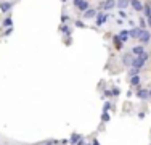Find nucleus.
I'll list each match as a JSON object with an SVG mask.
<instances>
[{
	"label": "nucleus",
	"instance_id": "9d476101",
	"mask_svg": "<svg viewBox=\"0 0 151 145\" xmlns=\"http://www.w3.org/2000/svg\"><path fill=\"white\" fill-rule=\"evenodd\" d=\"M98 15V10L97 8H89L85 13H82V16H84V20H95Z\"/></svg>",
	"mask_w": 151,
	"mask_h": 145
},
{
	"label": "nucleus",
	"instance_id": "aec40b11",
	"mask_svg": "<svg viewBox=\"0 0 151 145\" xmlns=\"http://www.w3.org/2000/svg\"><path fill=\"white\" fill-rule=\"evenodd\" d=\"M2 28H13V18L11 16H7V18H5L3 21H2Z\"/></svg>",
	"mask_w": 151,
	"mask_h": 145
},
{
	"label": "nucleus",
	"instance_id": "a878e982",
	"mask_svg": "<svg viewBox=\"0 0 151 145\" xmlns=\"http://www.w3.org/2000/svg\"><path fill=\"white\" fill-rule=\"evenodd\" d=\"M127 23H129L130 29H132V28H137V26H135V20H130V18H129V20H127Z\"/></svg>",
	"mask_w": 151,
	"mask_h": 145
},
{
	"label": "nucleus",
	"instance_id": "4be33fe9",
	"mask_svg": "<svg viewBox=\"0 0 151 145\" xmlns=\"http://www.w3.org/2000/svg\"><path fill=\"white\" fill-rule=\"evenodd\" d=\"M119 18H121V20H129V13L125 12V10H119Z\"/></svg>",
	"mask_w": 151,
	"mask_h": 145
},
{
	"label": "nucleus",
	"instance_id": "473e14b6",
	"mask_svg": "<svg viewBox=\"0 0 151 145\" xmlns=\"http://www.w3.org/2000/svg\"><path fill=\"white\" fill-rule=\"evenodd\" d=\"M61 2H63V3H64V2H66V0H61Z\"/></svg>",
	"mask_w": 151,
	"mask_h": 145
},
{
	"label": "nucleus",
	"instance_id": "bb28decb",
	"mask_svg": "<svg viewBox=\"0 0 151 145\" xmlns=\"http://www.w3.org/2000/svg\"><path fill=\"white\" fill-rule=\"evenodd\" d=\"M109 108H111V103H109V102H106V103H105V108H103V111L106 113V111H108V110H109Z\"/></svg>",
	"mask_w": 151,
	"mask_h": 145
},
{
	"label": "nucleus",
	"instance_id": "4468645a",
	"mask_svg": "<svg viewBox=\"0 0 151 145\" xmlns=\"http://www.w3.org/2000/svg\"><path fill=\"white\" fill-rule=\"evenodd\" d=\"M143 16H145V18H150L151 16V2L150 0L143 2Z\"/></svg>",
	"mask_w": 151,
	"mask_h": 145
},
{
	"label": "nucleus",
	"instance_id": "f03ea898",
	"mask_svg": "<svg viewBox=\"0 0 151 145\" xmlns=\"http://www.w3.org/2000/svg\"><path fill=\"white\" fill-rule=\"evenodd\" d=\"M150 60V53H143L140 56H134V61H132V68H138V69H143L145 64L148 63Z\"/></svg>",
	"mask_w": 151,
	"mask_h": 145
},
{
	"label": "nucleus",
	"instance_id": "0eeeda50",
	"mask_svg": "<svg viewBox=\"0 0 151 145\" xmlns=\"http://www.w3.org/2000/svg\"><path fill=\"white\" fill-rule=\"evenodd\" d=\"M130 53L134 56H140V55H143V53H146V48H145V45L137 44V45H134V47L130 48Z\"/></svg>",
	"mask_w": 151,
	"mask_h": 145
},
{
	"label": "nucleus",
	"instance_id": "a211bd4d",
	"mask_svg": "<svg viewBox=\"0 0 151 145\" xmlns=\"http://www.w3.org/2000/svg\"><path fill=\"white\" fill-rule=\"evenodd\" d=\"M130 31V39H138L140 37V34H142V29L137 26V28H132V29H129Z\"/></svg>",
	"mask_w": 151,
	"mask_h": 145
},
{
	"label": "nucleus",
	"instance_id": "b1692460",
	"mask_svg": "<svg viewBox=\"0 0 151 145\" xmlns=\"http://www.w3.org/2000/svg\"><path fill=\"white\" fill-rule=\"evenodd\" d=\"M69 23V15L68 13H63L61 15V24H68Z\"/></svg>",
	"mask_w": 151,
	"mask_h": 145
},
{
	"label": "nucleus",
	"instance_id": "f257e3e1",
	"mask_svg": "<svg viewBox=\"0 0 151 145\" xmlns=\"http://www.w3.org/2000/svg\"><path fill=\"white\" fill-rule=\"evenodd\" d=\"M114 8H117V0H101L100 3H98L97 10L98 12H113Z\"/></svg>",
	"mask_w": 151,
	"mask_h": 145
},
{
	"label": "nucleus",
	"instance_id": "6ab92c4d",
	"mask_svg": "<svg viewBox=\"0 0 151 145\" xmlns=\"http://www.w3.org/2000/svg\"><path fill=\"white\" fill-rule=\"evenodd\" d=\"M130 7V0H117V8L119 10H125Z\"/></svg>",
	"mask_w": 151,
	"mask_h": 145
},
{
	"label": "nucleus",
	"instance_id": "f3484780",
	"mask_svg": "<svg viewBox=\"0 0 151 145\" xmlns=\"http://www.w3.org/2000/svg\"><path fill=\"white\" fill-rule=\"evenodd\" d=\"M129 84H130L132 87H137V89H138V87H140V84H142V77H140V76L132 77V79H129Z\"/></svg>",
	"mask_w": 151,
	"mask_h": 145
},
{
	"label": "nucleus",
	"instance_id": "423d86ee",
	"mask_svg": "<svg viewBox=\"0 0 151 145\" xmlns=\"http://www.w3.org/2000/svg\"><path fill=\"white\" fill-rule=\"evenodd\" d=\"M132 61H134V55H132L130 52H125V53H122V56H121V63H122V66H127V68H132Z\"/></svg>",
	"mask_w": 151,
	"mask_h": 145
},
{
	"label": "nucleus",
	"instance_id": "f8f14e48",
	"mask_svg": "<svg viewBox=\"0 0 151 145\" xmlns=\"http://www.w3.org/2000/svg\"><path fill=\"white\" fill-rule=\"evenodd\" d=\"M13 2H0V12L2 13H8L11 12V8H13Z\"/></svg>",
	"mask_w": 151,
	"mask_h": 145
},
{
	"label": "nucleus",
	"instance_id": "dca6fc26",
	"mask_svg": "<svg viewBox=\"0 0 151 145\" xmlns=\"http://www.w3.org/2000/svg\"><path fill=\"white\" fill-rule=\"evenodd\" d=\"M140 72H142V69H138V68H129L127 69V79H132V77H135V76H140Z\"/></svg>",
	"mask_w": 151,
	"mask_h": 145
},
{
	"label": "nucleus",
	"instance_id": "ddd939ff",
	"mask_svg": "<svg viewBox=\"0 0 151 145\" xmlns=\"http://www.w3.org/2000/svg\"><path fill=\"white\" fill-rule=\"evenodd\" d=\"M113 45H114V48L117 50V52H121V50L124 48V44L121 42V39H119L117 34H114V36H113Z\"/></svg>",
	"mask_w": 151,
	"mask_h": 145
},
{
	"label": "nucleus",
	"instance_id": "c756f323",
	"mask_svg": "<svg viewBox=\"0 0 151 145\" xmlns=\"http://www.w3.org/2000/svg\"><path fill=\"white\" fill-rule=\"evenodd\" d=\"M116 24H117V26H122V24H124V20H121V18H117V20H116Z\"/></svg>",
	"mask_w": 151,
	"mask_h": 145
},
{
	"label": "nucleus",
	"instance_id": "20e7f679",
	"mask_svg": "<svg viewBox=\"0 0 151 145\" xmlns=\"http://www.w3.org/2000/svg\"><path fill=\"white\" fill-rule=\"evenodd\" d=\"M108 18H109V15H108V13L98 12L97 18H95V26H97V28H101V26H105V24H106V21H108Z\"/></svg>",
	"mask_w": 151,
	"mask_h": 145
},
{
	"label": "nucleus",
	"instance_id": "cd10ccee",
	"mask_svg": "<svg viewBox=\"0 0 151 145\" xmlns=\"http://www.w3.org/2000/svg\"><path fill=\"white\" fill-rule=\"evenodd\" d=\"M146 28L151 31V16H150V18H146Z\"/></svg>",
	"mask_w": 151,
	"mask_h": 145
},
{
	"label": "nucleus",
	"instance_id": "2eb2a0df",
	"mask_svg": "<svg viewBox=\"0 0 151 145\" xmlns=\"http://www.w3.org/2000/svg\"><path fill=\"white\" fill-rule=\"evenodd\" d=\"M60 31H61V34L64 37H71L72 36V29H71V26H68V24H61Z\"/></svg>",
	"mask_w": 151,
	"mask_h": 145
},
{
	"label": "nucleus",
	"instance_id": "5701e85b",
	"mask_svg": "<svg viewBox=\"0 0 151 145\" xmlns=\"http://www.w3.org/2000/svg\"><path fill=\"white\" fill-rule=\"evenodd\" d=\"M74 24H76V28H81V29H85L87 28L85 23H84L82 20H76V21H74Z\"/></svg>",
	"mask_w": 151,
	"mask_h": 145
},
{
	"label": "nucleus",
	"instance_id": "1a4fd4ad",
	"mask_svg": "<svg viewBox=\"0 0 151 145\" xmlns=\"http://www.w3.org/2000/svg\"><path fill=\"white\" fill-rule=\"evenodd\" d=\"M130 7H132L134 12L143 13V2H142V0H130Z\"/></svg>",
	"mask_w": 151,
	"mask_h": 145
},
{
	"label": "nucleus",
	"instance_id": "c85d7f7f",
	"mask_svg": "<svg viewBox=\"0 0 151 145\" xmlns=\"http://www.w3.org/2000/svg\"><path fill=\"white\" fill-rule=\"evenodd\" d=\"M11 32H13V28H8V29H7V31H5V34H3V36H10Z\"/></svg>",
	"mask_w": 151,
	"mask_h": 145
},
{
	"label": "nucleus",
	"instance_id": "6e6552de",
	"mask_svg": "<svg viewBox=\"0 0 151 145\" xmlns=\"http://www.w3.org/2000/svg\"><path fill=\"white\" fill-rule=\"evenodd\" d=\"M117 36H119V39H121V42H122V44L125 45L127 42L130 40V31H129V29H121Z\"/></svg>",
	"mask_w": 151,
	"mask_h": 145
},
{
	"label": "nucleus",
	"instance_id": "39448f33",
	"mask_svg": "<svg viewBox=\"0 0 151 145\" xmlns=\"http://www.w3.org/2000/svg\"><path fill=\"white\" fill-rule=\"evenodd\" d=\"M138 40H140V44H142V45L150 44V42H151V31H150V29H142V34H140Z\"/></svg>",
	"mask_w": 151,
	"mask_h": 145
},
{
	"label": "nucleus",
	"instance_id": "9b49d317",
	"mask_svg": "<svg viewBox=\"0 0 151 145\" xmlns=\"http://www.w3.org/2000/svg\"><path fill=\"white\" fill-rule=\"evenodd\" d=\"M137 97H138L140 100H148V98H150V92H148V89L138 87V89H137Z\"/></svg>",
	"mask_w": 151,
	"mask_h": 145
},
{
	"label": "nucleus",
	"instance_id": "393cba45",
	"mask_svg": "<svg viewBox=\"0 0 151 145\" xmlns=\"http://www.w3.org/2000/svg\"><path fill=\"white\" fill-rule=\"evenodd\" d=\"M111 92H113V95H114V97H117L119 94H121V89H119V87H113V89H111Z\"/></svg>",
	"mask_w": 151,
	"mask_h": 145
},
{
	"label": "nucleus",
	"instance_id": "2f4dec72",
	"mask_svg": "<svg viewBox=\"0 0 151 145\" xmlns=\"http://www.w3.org/2000/svg\"><path fill=\"white\" fill-rule=\"evenodd\" d=\"M148 92H150V98H151V89H148Z\"/></svg>",
	"mask_w": 151,
	"mask_h": 145
},
{
	"label": "nucleus",
	"instance_id": "7c9ffc66",
	"mask_svg": "<svg viewBox=\"0 0 151 145\" xmlns=\"http://www.w3.org/2000/svg\"><path fill=\"white\" fill-rule=\"evenodd\" d=\"M109 119V116H108V113H103V121H108Z\"/></svg>",
	"mask_w": 151,
	"mask_h": 145
},
{
	"label": "nucleus",
	"instance_id": "412c9836",
	"mask_svg": "<svg viewBox=\"0 0 151 145\" xmlns=\"http://www.w3.org/2000/svg\"><path fill=\"white\" fill-rule=\"evenodd\" d=\"M137 21H138V28L140 29H146V18H145V16H140Z\"/></svg>",
	"mask_w": 151,
	"mask_h": 145
},
{
	"label": "nucleus",
	"instance_id": "7ed1b4c3",
	"mask_svg": "<svg viewBox=\"0 0 151 145\" xmlns=\"http://www.w3.org/2000/svg\"><path fill=\"white\" fill-rule=\"evenodd\" d=\"M72 3H74V8H76L77 12H81V13H85L90 8L89 0H72Z\"/></svg>",
	"mask_w": 151,
	"mask_h": 145
}]
</instances>
